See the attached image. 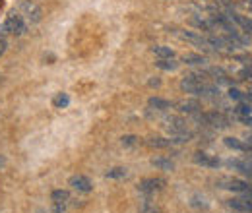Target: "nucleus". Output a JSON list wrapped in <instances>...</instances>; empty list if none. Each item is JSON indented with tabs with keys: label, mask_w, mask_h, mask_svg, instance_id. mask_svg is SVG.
<instances>
[{
	"label": "nucleus",
	"mask_w": 252,
	"mask_h": 213,
	"mask_svg": "<svg viewBox=\"0 0 252 213\" xmlns=\"http://www.w3.org/2000/svg\"><path fill=\"white\" fill-rule=\"evenodd\" d=\"M28 30V24L22 14H10L6 22L2 24V33L4 35H24Z\"/></svg>",
	"instance_id": "2"
},
{
	"label": "nucleus",
	"mask_w": 252,
	"mask_h": 213,
	"mask_svg": "<svg viewBox=\"0 0 252 213\" xmlns=\"http://www.w3.org/2000/svg\"><path fill=\"white\" fill-rule=\"evenodd\" d=\"M20 12H22V16H24V20H28L30 24H39L41 22V8L33 2V0H24L22 4H20Z\"/></svg>",
	"instance_id": "3"
},
{
	"label": "nucleus",
	"mask_w": 252,
	"mask_h": 213,
	"mask_svg": "<svg viewBox=\"0 0 252 213\" xmlns=\"http://www.w3.org/2000/svg\"><path fill=\"white\" fill-rule=\"evenodd\" d=\"M223 144H225L229 150H235V152H252L251 146H249L247 142H243V140H239V138H233V136H227V138L223 140Z\"/></svg>",
	"instance_id": "11"
},
{
	"label": "nucleus",
	"mask_w": 252,
	"mask_h": 213,
	"mask_svg": "<svg viewBox=\"0 0 252 213\" xmlns=\"http://www.w3.org/2000/svg\"><path fill=\"white\" fill-rule=\"evenodd\" d=\"M156 66H158L159 70H163V72H175L179 68V62L175 61V59H158Z\"/></svg>",
	"instance_id": "16"
},
{
	"label": "nucleus",
	"mask_w": 252,
	"mask_h": 213,
	"mask_svg": "<svg viewBox=\"0 0 252 213\" xmlns=\"http://www.w3.org/2000/svg\"><path fill=\"white\" fill-rule=\"evenodd\" d=\"M218 186L223 190H229V192H235L247 200L252 202V184L247 181H241V179H229V177H223L218 181Z\"/></svg>",
	"instance_id": "1"
},
{
	"label": "nucleus",
	"mask_w": 252,
	"mask_h": 213,
	"mask_svg": "<svg viewBox=\"0 0 252 213\" xmlns=\"http://www.w3.org/2000/svg\"><path fill=\"white\" fill-rule=\"evenodd\" d=\"M152 165L159 171H175V163L171 159H167V157H154Z\"/></svg>",
	"instance_id": "14"
},
{
	"label": "nucleus",
	"mask_w": 252,
	"mask_h": 213,
	"mask_svg": "<svg viewBox=\"0 0 252 213\" xmlns=\"http://www.w3.org/2000/svg\"><path fill=\"white\" fill-rule=\"evenodd\" d=\"M249 10L252 12V0H249Z\"/></svg>",
	"instance_id": "34"
},
{
	"label": "nucleus",
	"mask_w": 252,
	"mask_h": 213,
	"mask_svg": "<svg viewBox=\"0 0 252 213\" xmlns=\"http://www.w3.org/2000/svg\"><path fill=\"white\" fill-rule=\"evenodd\" d=\"M152 51H154V55H156L158 59H175V51H173L171 47L159 45V47H154Z\"/></svg>",
	"instance_id": "19"
},
{
	"label": "nucleus",
	"mask_w": 252,
	"mask_h": 213,
	"mask_svg": "<svg viewBox=\"0 0 252 213\" xmlns=\"http://www.w3.org/2000/svg\"><path fill=\"white\" fill-rule=\"evenodd\" d=\"M245 161H247V163L252 167V155H247V159H245Z\"/></svg>",
	"instance_id": "32"
},
{
	"label": "nucleus",
	"mask_w": 252,
	"mask_h": 213,
	"mask_svg": "<svg viewBox=\"0 0 252 213\" xmlns=\"http://www.w3.org/2000/svg\"><path fill=\"white\" fill-rule=\"evenodd\" d=\"M159 84H161V82H159V80H150V86H152V88H154V86H156V88H158Z\"/></svg>",
	"instance_id": "31"
},
{
	"label": "nucleus",
	"mask_w": 252,
	"mask_h": 213,
	"mask_svg": "<svg viewBox=\"0 0 252 213\" xmlns=\"http://www.w3.org/2000/svg\"><path fill=\"white\" fill-rule=\"evenodd\" d=\"M225 165H227L229 169H233V171H237V173L249 177V179L252 181V167L245 161V159H229V161H225Z\"/></svg>",
	"instance_id": "10"
},
{
	"label": "nucleus",
	"mask_w": 252,
	"mask_h": 213,
	"mask_svg": "<svg viewBox=\"0 0 252 213\" xmlns=\"http://www.w3.org/2000/svg\"><path fill=\"white\" fill-rule=\"evenodd\" d=\"M51 202H61V204H68V202H70V192H68V190H63V188H59V190H53V194H51Z\"/></svg>",
	"instance_id": "20"
},
{
	"label": "nucleus",
	"mask_w": 252,
	"mask_h": 213,
	"mask_svg": "<svg viewBox=\"0 0 252 213\" xmlns=\"http://www.w3.org/2000/svg\"><path fill=\"white\" fill-rule=\"evenodd\" d=\"M227 206L233 210V212H239V213H252V202L239 196V198H231L227 200Z\"/></svg>",
	"instance_id": "9"
},
{
	"label": "nucleus",
	"mask_w": 252,
	"mask_h": 213,
	"mask_svg": "<svg viewBox=\"0 0 252 213\" xmlns=\"http://www.w3.org/2000/svg\"><path fill=\"white\" fill-rule=\"evenodd\" d=\"M190 206H192L194 210H206V208H208V202H206V198H204V196L194 194V196L190 198Z\"/></svg>",
	"instance_id": "22"
},
{
	"label": "nucleus",
	"mask_w": 252,
	"mask_h": 213,
	"mask_svg": "<svg viewBox=\"0 0 252 213\" xmlns=\"http://www.w3.org/2000/svg\"><path fill=\"white\" fill-rule=\"evenodd\" d=\"M68 208V204H61V202H53L51 204V212L53 213H64Z\"/></svg>",
	"instance_id": "27"
},
{
	"label": "nucleus",
	"mask_w": 252,
	"mask_h": 213,
	"mask_svg": "<svg viewBox=\"0 0 252 213\" xmlns=\"http://www.w3.org/2000/svg\"><path fill=\"white\" fill-rule=\"evenodd\" d=\"M218 2H221V4H229L231 0H218Z\"/></svg>",
	"instance_id": "33"
},
{
	"label": "nucleus",
	"mask_w": 252,
	"mask_h": 213,
	"mask_svg": "<svg viewBox=\"0 0 252 213\" xmlns=\"http://www.w3.org/2000/svg\"><path fill=\"white\" fill-rule=\"evenodd\" d=\"M4 51H6V41H4V39H0V57L4 55Z\"/></svg>",
	"instance_id": "30"
},
{
	"label": "nucleus",
	"mask_w": 252,
	"mask_h": 213,
	"mask_svg": "<svg viewBox=\"0 0 252 213\" xmlns=\"http://www.w3.org/2000/svg\"><path fill=\"white\" fill-rule=\"evenodd\" d=\"M148 105H150L152 109H156V111H169V109H171V101L161 99V97H150Z\"/></svg>",
	"instance_id": "17"
},
{
	"label": "nucleus",
	"mask_w": 252,
	"mask_h": 213,
	"mask_svg": "<svg viewBox=\"0 0 252 213\" xmlns=\"http://www.w3.org/2000/svg\"><path fill=\"white\" fill-rule=\"evenodd\" d=\"M152 148H171L173 146V140H165V138H152L150 142H148Z\"/></svg>",
	"instance_id": "24"
},
{
	"label": "nucleus",
	"mask_w": 252,
	"mask_h": 213,
	"mask_svg": "<svg viewBox=\"0 0 252 213\" xmlns=\"http://www.w3.org/2000/svg\"><path fill=\"white\" fill-rule=\"evenodd\" d=\"M194 163H196V165H202V167H208V169H218L221 165V161L218 157H214V155L204 153V152L194 153Z\"/></svg>",
	"instance_id": "7"
},
{
	"label": "nucleus",
	"mask_w": 252,
	"mask_h": 213,
	"mask_svg": "<svg viewBox=\"0 0 252 213\" xmlns=\"http://www.w3.org/2000/svg\"><path fill=\"white\" fill-rule=\"evenodd\" d=\"M198 121L204 122L206 126H214V128H218V130H223V128H229V121L218 113V111H214V113H206V115H198Z\"/></svg>",
	"instance_id": "4"
},
{
	"label": "nucleus",
	"mask_w": 252,
	"mask_h": 213,
	"mask_svg": "<svg viewBox=\"0 0 252 213\" xmlns=\"http://www.w3.org/2000/svg\"><path fill=\"white\" fill-rule=\"evenodd\" d=\"M227 95H229L231 101H237V103H243L245 101V93L241 91V90H237V88H231Z\"/></svg>",
	"instance_id": "26"
},
{
	"label": "nucleus",
	"mask_w": 252,
	"mask_h": 213,
	"mask_svg": "<svg viewBox=\"0 0 252 213\" xmlns=\"http://www.w3.org/2000/svg\"><path fill=\"white\" fill-rule=\"evenodd\" d=\"M233 113H235V119H237V121H241L243 124H247V126H252V105L251 103H247V101L239 103V105L233 109Z\"/></svg>",
	"instance_id": "6"
},
{
	"label": "nucleus",
	"mask_w": 252,
	"mask_h": 213,
	"mask_svg": "<svg viewBox=\"0 0 252 213\" xmlns=\"http://www.w3.org/2000/svg\"><path fill=\"white\" fill-rule=\"evenodd\" d=\"M140 213H161V210L150 200V196H146V200H144L142 206H140Z\"/></svg>",
	"instance_id": "21"
},
{
	"label": "nucleus",
	"mask_w": 252,
	"mask_h": 213,
	"mask_svg": "<svg viewBox=\"0 0 252 213\" xmlns=\"http://www.w3.org/2000/svg\"><path fill=\"white\" fill-rule=\"evenodd\" d=\"M68 103H70V99H68V95H66V93H59V95L53 99V105H55L57 109H64V107H68Z\"/></svg>",
	"instance_id": "25"
},
{
	"label": "nucleus",
	"mask_w": 252,
	"mask_h": 213,
	"mask_svg": "<svg viewBox=\"0 0 252 213\" xmlns=\"http://www.w3.org/2000/svg\"><path fill=\"white\" fill-rule=\"evenodd\" d=\"M70 186H72L76 192H82V194H88V192L94 190L92 181H90L88 177H84V175H76V177H72V179H70Z\"/></svg>",
	"instance_id": "8"
},
{
	"label": "nucleus",
	"mask_w": 252,
	"mask_h": 213,
	"mask_svg": "<svg viewBox=\"0 0 252 213\" xmlns=\"http://www.w3.org/2000/svg\"><path fill=\"white\" fill-rule=\"evenodd\" d=\"M105 177H107V179H126V177H128V171L123 169V167H115V169L107 171Z\"/></svg>",
	"instance_id": "23"
},
{
	"label": "nucleus",
	"mask_w": 252,
	"mask_h": 213,
	"mask_svg": "<svg viewBox=\"0 0 252 213\" xmlns=\"http://www.w3.org/2000/svg\"><path fill=\"white\" fill-rule=\"evenodd\" d=\"M183 62L185 64H189V66H204L208 59L206 57H202V55H194V53H189V55H185L183 57Z\"/></svg>",
	"instance_id": "18"
},
{
	"label": "nucleus",
	"mask_w": 252,
	"mask_h": 213,
	"mask_svg": "<svg viewBox=\"0 0 252 213\" xmlns=\"http://www.w3.org/2000/svg\"><path fill=\"white\" fill-rule=\"evenodd\" d=\"M181 37H183L185 41H190V43H194V45H200V47H208V43H206V37H202V35H198V33H192V31H181Z\"/></svg>",
	"instance_id": "15"
},
{
	"label": "nucleus",
	"mask_w": 252,
	"mask_h": 213,
	"mask_svg": "<svg viewBox=\"0 0 252 213\" xmlns=\"http://www.w3.org/2000/svg\"><path fill=\"white\" fill-rule=\"evenodd\" d=\"M190 24L194 28H198L200 31H212V28H214V24L208 18H204V16H192L190 18Z\"/></svg>",
	"instance_id": "13"
},
{
	"label": "nucleus",
	"mask_w": 252,
	"mask_h": 213,
	"mask_svg": "<svg viewBox=\"0 0 252 213\" xmlns=\"http://www.w3.org/2000/svg\"><path fill=\"white\" fill-rule=\"evenodd\" d=\"M134 144H138V138L136 136H125L123 138V146H134Z\"/></svg>",
	"instance_id": "29"
},
{
	"label": "nucleus",
	"mask_w": 252,
	"mask_h": 213,
	"mask_svg": "<svg viewBox=\"0 0 252 213\" xmlns=\"http://www.w3.org/2000/svg\"><path fill=\"white\" fill-rule=\"evenodd\" d=\"M163 186H165V181H163V179H146V181H142V183L138 184V190H140L144 196H154L156 192L163 190Z\"/></svg>",
	"instance_id": "5"
},
{
	"label": "nucleus",
	"mask_w": 252,
	"mask_h": 213,
	"mask_svg": "<svg viewBox=\"0 0 252 213\" xmlns=\"http://www.w3.org/2000/svg\"><path fill=\"white\" fill-rule=\"evenodd\" d=\"M177 111L187 113V115H198L202 111V105L198 101H181V103H177Z\"/></svg>",
	"instance_id": "12"
},
{
	"label": "nucleus",
	"mask_w": 252,
	"mask_h": 213,
	"mask_svg": "<svg viewBox=\"0 0 252 213\" xmlns=\"http://www.w3.org/2000/svg\"><path fill=\"white\" fill-rule=\"evenodd\" d=\"M239 74H241V80H251L252 82V66H245Z\"/></svg>",
	"instance_id": "28"
}]
</instances>
